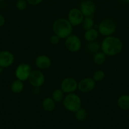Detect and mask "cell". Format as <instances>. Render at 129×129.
<instances>
[{
    "label": "cell",
    "instance_id": "6da1fadb",
    "mask_svg": "<svg viewBox=\"0 0 129 129\" xmlns=\"http://www.w3.org/2000/svg\"><path fill=\"white\" fill-rule=\"evenodd\" d=\"M123 49L122 41L116 37H106L101 43V50L106 56L113 57L118 55Z\"/></svg>",
    "mask_w": 129,
    "mask_h": 129
},
{
    "label": "cell",
    "instance_id": "7a4b0ae2",
    "mask_svg": "<svg viewBox=\"0 0 129 129\" xmlns=\"http://www.w3.org/2000/svg\"><path fill=\"white\" fill-rule=\"evenodd\" d=\"M73 27L68 19L64 18L56 19L53 23V32L61 39H65L72 34Z\"/></svg>",
    "mask_w": 129,
    "mask_h": 129
},
{
    "label": "cell",
    "instance_id": "3957f363",
    "mask_svg": "<svg viewBox=\"0 0 129 129\" xmlns=\"http://www.w3.org/2000/svg\"><path fill=\"white\" fill-rule=\"evenodd\" d=\"M63 106L67 111L75 113L82 108V100L78 94L74 93H69L64 96Z\"/></svg>",
    "mask_w": 129,
    "mask_h": 129
},
{
    "label": "cell",
    "instance_id": "277c9868",
    "mask_svg": "<svg viewBox=\"0 0 129 129\" xmlns=\"http://www.w3.org/2000/svg\"><path fill=\"white\" fill-rule=\"evenodd\" d=\"M97 29L100 35L104 37L111 36L116 31V25L112 19L105 18L98 24Z\"/></svg>",
    "mask_w": 129,
    "mask_h": 129
},
{
    "label": "cell",
    "instance_id": "5b68a950",
    "mask_svg": "<svg viewBox=\"0 0 129 129\" xmlns=\"http://www.w3.org/2000/svg\"><path fill=\"white\" fill-rule=\"evenodd\" d=\"M64 46L71 52H77L82 47V42L77 35L71 34L64 40Z\"/></svg>",
    "mask_w": 129,
    "mask_h": 129
},
{
    "label": "cell",
    "instance_id": "8992f818",
    "mask_svg": "<svg viewBox=\"0 0 129 129\" xmlns=\"http://www.w3.org/2000/svg\"><path fill=\"white\" fill-rule=\"evenodd\" d=\"M32 71L30 64L25 62L20 63L15 69V76L17 79L25 81L29 79Z\"/></svg>",
    "mask_w": 129,
    "mask_h": 129
},
{
    "label": "cell",
    "instance_id": "52a82bcc",
    "mask_svg": "<svg viewBox=\"0 0 129 129\" xmlns=\"http://www.w3.org/2000/svg\"><path fill=\"white\" fill-rule=\"evenodd\" d=\"M28 81L33 88H40L44 84L45 76L40 70H34L32 71Z\"/></svg>",
    "mask_w": 129,
    "mask_h": 129
},
{
    "label": "cell",
    "instance_id": "ba28073f",
    "mask_svg": "<svg viewBox=\"0 0 129 129\" xmlns=\"http://www.w3.org/2000/svg\"><path fill=\"white\" fill-rule=\"evenodd\" d=\"M60 89L66 94L74 93L78 89V82L73 78H65L61 82Z\"/></svg>",
    "mask_w": 129,
    "mask_h": 129
},
{
    "label": "cell",
    "instance_id": "9c48e42d",
    "mask_svg": "<svg viewBox=\"0 0 129 129\" xmlns=\"http://www.w3.org/2000/svg\"><path fill=\"white\" fill-rule=\"evenodd\" d=\"M83 18L84 16L79 8H73L68 11L67 19L73 26H77L81 25Z\"/></svg>",
    "mask_w": 129,
    "mask_h": 129
},
{
    "label": "cell",
    "instance_id": "30bf717a",
    "mask_svg": "<svg viewBox=\"0 0 129 129\" xmlns=\"http://www.w3.org/2000/svg\"><path fill=\"white\" fill-rule=\"evenodd\" d=\"M96 87V81L92 78H84L78 83V89L82 93L92 91Z\"/></svg>",
    "mask_w": 129,
    "mask_h": 129
},
{
    "label": "cell",
    "instance_id": "8fae6325",
    "mask_svg": "<svg viewBox=\"0 0 129 129\" xmlns=\"http://www.w3.org/2000/svg\"><path fill=\"white\" fill-rule=\"evenodd\" d=\"M79 9L84 17L92 16L96 12V6L92 0H83L80 4Z\"/></svg>",
    "mask_w": 129,
    "mask_h": 129
},
{
    "label": "cell",
    "instance_id": "7c38bea8",
    "mask_svg": "<svg viewBox=\"0 0 129 129\" xmlns=\"http://www.w3.org/2000/svg\"><path fill=\"white\" fill-rule=\"evenodd\" d=\"M15 62V56L12 52L8 50L0 52V66L3 69L11 66Z\"/></svg>",
    "mask_w": 129,
    "mask_h": 129
},
{
    "label": "cell",
    "instance_id": "4fadbf2b",
    "mask_svg": "<svg viewBox=\"0 0 129 129\" xmlns=\"http://www.w3.org/2000/svg\"><path fill=\"white\" fill-rule=\"evenodd\" d=\"M35 66L39 69L46 70L51 66V60L48 55L42 54L39 55L35 59Z\"/></svg>",
    "mask_w": 129,
    "mask_h": 129
},
{
    "label": "cell",
    "instance_id": "5bb4252c",
    "mask_svg": "<svg viewBox=\"0 0 129 129\" xmlns=\"http://www.w3.org/2000/svg\"><path fill=\"white\" fill-rule=\"evenodd\" d=\"M99 35V33L97 29L92 28L85 31L83 37L86 41L90 42L96 41L98 38Z\"/></svg>",
    "mask_w": 129,
    "mask_h": 129
},
{
    "label": "cell",
    "instance_id": "9a60e30c",
    "mask_svg": "<svg viewBox=\"0 0 129 129\" xmlns=\"http://www.w3.org/2000/svg\"><path fill=\"white\" fill-rule=\"evenodd\" d=\"M42 107L43 110L46 112H51L55 109L56 102L53 100L51 97H46L42 100Z\"/></svg>",
    "mask_w": 129,
    "mask_h": 129
},
{
    "label": "cell",
    "instance_id": "2e32d148",
    "mask_svg": "<svg viewBox=\"0 0 129 129\" xmlns=\"http://www.w3.org/2000/svg\"><path fill=\"white\" fill-rule=\"evenodd\" d=\"M24 89V81L16 79L11 83L10 86V89L11 91L15 94H19L23 91Z\"/></svg>",
    "mask_w": 129,
    "mask_h": 129
},
{
    "label": "cell",
    "instance_id": "e0dca14e",
    "mask_svg": "<svg viewBox=\"0 0 129 129\" xmlns=\"http://www.w3.org/2000/svg\"><path fill=\"white\" fill-rule=\"evenodd\" d=\"M117 104L119 108L123 110H129V96L122 95L118 99Z\"/></svg>",
    "mask_w": 129,
    "mask_h": 129
},
{
    "label": "cell",
    "instance_id": "ac0fdd59",
    "mask_svg": "<svg viewBox=\"0 0 129 129\" xmlns=\"http://www.w3.org/2000/svg\"><path fill=\"white\" fill-rule=\"evenodd\" d=\"M106 60V55L102 51L94 53L92 56V60L97 65H102Z\"/></svg>",
    "mask_w": 129,
    "mask_h": 129
},
{
    "label": "cell",
    "instance_id": "d6986e66",
    "mask_svg": "<svg viewBox=\"0 0 129 129\" xmlns=\"http://www.w3.org/2000/svg\"><path fill=\"white\" fill-rule=\"evenodd\" d=\"M86 49L89 52L94 54L101 49V44L96 40V41L90 42L86 45Z\"/></svg>",
    "mask_w": 129,
    "mask_h": 129
},
{
    "label": "cell",
    "instance_id": "ffe728a7",
    "mask_svg": "<svg viewBox=\"0 0 129 129\" xmlns=\"http://www.w3.org/2000/svg\"><path fill=\"white\" fill-rule=\"evenodd\" d=\"M81 25L84 30H89L94 26V20L92 16H85L83 18Z\"/></svg>",
    "mask_w": 129,
    "mask_h": 129
},
{
    "label": "cell",
    "instance_id": "44dd1931",
    "mask_svg": "<svg viewBox=\"0 0 129 129\" xmlns=\"http://www.w3.org/2000/svg\"><path fill=\"white\" fill-rule=\"evenodd\" d=\"M51 98L56 103H59V102L63 101V99L64 98V93L60 88L56 89L52 93Z\"/></svg>",
    "mask_w": 129,
    "mask_h": 129
},
{
    "label": "cell",
    "instance_id": "7402d4cb",
    "mask_svg": "<svg viewBox=\"0 0 129 129\" xmlns=\"http://www.w3.org/2000/svg\"><path fill=\"white\" fill-rule=\"evenodd\" d=\"M87 116V111L84 108H80L79 110L75 112V117L76 119L79 122H83L86 119Z\"/></svg>",
    "mask_w": 129,
    "mask_h": 129
},
{
    "label": "cell",
    "instance_id": "603a6c76",
    "mask_svg": "<svg viewBox=\"0 0 129 129\" xmlns=\"http://www.w3.org/2000/svg\"><path fill=\"white\" fill-rule=\"evenodd\" d=\"M106 76V74L102 70H97L92 74V79L96 82L102 81Z\"/></svg>",
    "mask_w": 129,
    "mask_h": 129
},
{
    "label": "cell",
    "instance_id": "cb8c5ba5",
    "mask_svg": "<svg viewBox=\"0 0 129 129\" xmlns=\"http://www.w3.org/2000/svg\"><path fill=\"white\" fill-rule=\"evenodd\" d=\"M28 3L27 0H16L15 6L20 11H24L27 7Z\"/></svg>",
    "mask_w": 129,
    "mask_h": 129
},
{
    "label": "cell",
    "instance_id": "d4e9b609",
    "mask_svg": "<svg viewBox=\"0 0 129 129\" xmlns=\"http://www.w3.org/2000/svg\"><path fill=\"white\" fill-rule=\"evenodd\" d=\"M61 39L56 34H53L49 38V42L53 45H57L60 42Z\"/></svg>",
    "mask_w": 129,
    "mask_h": 129
},
{
    "label": "cell",
    "instance_id": "484cf974",
    "mask_svg": "<svg viewBox=\"0 0 129 129\" xmlns=\"http://www.w3.org/2000/svg\"><path fill=\"white\" fill-rule=\"evenodd\" d=\"M44 0H27L28 4L32 6H36L41 3Z\"/></svg>",
    "mask_w": 129,
    "mask_h": 129
},
{
    "label": "cell",
    "instance_id": "4316f807",
    "mask_svg": "<svg viewBox=\"0 0 129 129\" xmlns=\"http://www.w3.org/2000/svg\"><path fill=\"white\" fill-rule=\"evenodd\" d=\"M6 23V19L5 17L4 16V15H3L2 14L0 13V27L4 26Z\"/></svg>",
    "mask_w": 129,
    "mask_h": 129
},
{
    "label": "cell",
    "instance_id": "83f0119b",
    "mask_svg": "<svg viewBox=\"0 0 129 129\" xmlns=\"http://www.w3.org/2000/svg\"><path fill=\"white\" fill-rule=\"evenodd\" d=\"M34 93L36 95L39 94L40 93V88H34Z\"/></svg>",
    "mask_w": 129,
    "mask_h": 129
},
{
    "label": "cell",
    "instance_id": "f1b7e54d",
    "mask_svg": "<svg viewBox=\"0 0 129 129\" xmlns=\"http://www.w3.org/2000/svg\"><path fill=\"white\" fill-rule=\"evenodd\" d=\"M3 69H4L3 68H1V67L0 66V75H1V74L3 73Z\"/></svg>",
    "mask_w": 129,
    "mask_h": 129
},
{
    "label": "cell",
    "instance_id": "f546056e",
    "mask_svg": "<svg viewBox=\"0 0 129 129\" xmlns=\"http://www.w3.org/2000/svg\"><path fill=\"white\" fill-rule=\"evenodd\" d=\"M121 1H124V2H126V3H129V0H121Z\"/></svg>",
    "mask_w": 129,
    "mask_h": 129
},
{
    "label": "cell",
    "instance_id": "4dcf8cb0",
    "mask_svg": "<svg viewBox=\"0 0 129 129\" xmlns=\"http://www.w3.org/2000/svg\"><path fill=\"white\" fill-rule=\"evenodd\" d=\"M5 0H0V2H3V1H5Z\"/></svg>",
    "mask_w": 129,
    "mask_h": 129
},
{
    "label": "cell",
    "instance_id": "1f68e13d",
    "mask_svg": "<svg viewBox=\"0 0 129 129\" xmlns=\"http://www.w3.org/2000/svg\"><path fill=\"white\" fill-rule=\"evenodd\" d=\"M128 117H129V112H128Z\"/></svg>",
    "mask_w": 129,
    "mask_h": 129
}]
</instances>
